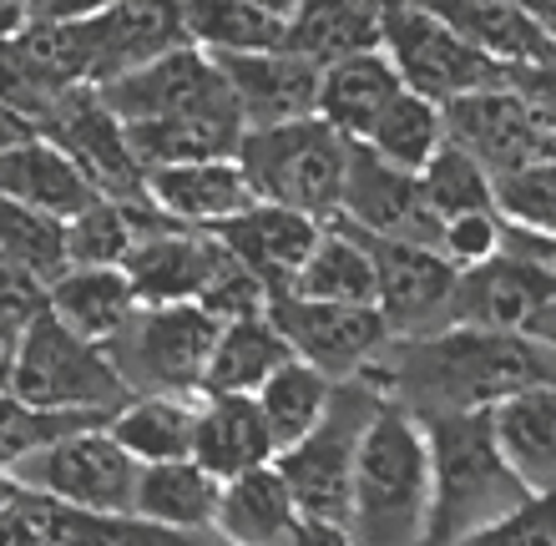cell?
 Instances as JSON below:
<instances>
[{
  "label": "cell",
  "mask_w": 556,
  "mask_h": 546,
  "mask_svg": "<svg viewBox=\"0 0 556 546\" xmlns=\"http://www.w3.org/2000/svg\"><path fill=\"white\" fill-rule=\"evenodd\" d=\"M556 294V274L542 264H527L516 253H496L491 264L460 268L451 299V325L470 329H531V319ZM445 325V329H451Z\"/></svg>",
  "instance_id": "cell-18"
},
{
  "label": "cell",
  "mask_w": 556,
  "mask_h": 546,
  "mask_svg": "<svg viewBox=\"0 0 556 546\" xmlns=\"http://www.w3.org/2000/svg\"><path fill=\"white\" fill-rule=\"evenodd\" d=\"M0 258L15 264L21 274H30L36 283H56L72 268L66 253V223L41 213V207L11 203L0 198Z\"/></svg>",
  "instance_id": "cell-38"
},
{
  "label": "cell",
  "mask_w": 556,
  "mask_h": 546,
  "mask_svg": "<svg viewBox=\"0 0 556 546\" xmlns=\"http://www.w3.org/2000/svg\"><path fill=\"white\" fill-rule=\"evenodd\" d=\"M268 314H274L278 334L289 340L293 359L324 369L329 380H359L384 355V344L395 340L375 304H334V299L278 294Z\"/></svg>",
  "instance_id": "cell-10"
},
{
  "label": "cell",
  "mask_w": 556,
  "mask_h": 546,
  "mask_svg": "<svg viewBox=\"0 0 556 546\" xmlns=\"http://www.w3.org/2000/svg\"><path fill=\"white\" fill-rule=\"evenodd\" d=\"M213 233H218L278 299L299 283L308 253H314V243H319V233H324V218L299 213V207H283V203H253L249 213L228 218L223 228H213Z\"/></svg>",
  "instance_id": "cell-19"
},
{
  "label": "cell",
  "mask_w": 556,
  "mask_h": 546,
  "mask_svg": "<svg viewBox=\"0 0 556 546\" xmlns=\"http://www.w3.org/2000/svg\"><path fill=\"white\" fill-rule=\"evenodd\" d=\"M496 207L506 223H521V228H536V233H556V152L501 173Z\"/></svg>",
  "instance_id": "cell-43"
},
{
  "label": "cell",
  "mask_w": 556,
  "mask_h": 546,
  "mask_svg": "<svg viewBox=\"0 0 556 546\" xmlns=\"http://www.w3.org/2000/svg\"><path fill=\"white\" fill-rule=\"evenodd\" d=\"M11 390L41 410H76V415H112L122 410L132 390L117 374L106 344L81 340L66 329L51 309H41L21 334V355H15Z\"/></svg>",
  "instance_id": "cell-6"
},
{
  "label": "cell",
  "mask_w": 556,
  "mask_h": 546,
  "mask_svg": "<svg viewBox=\"0 0 556 546\" xmlns=\"http://www.w3.org/2000/svg\"><path fill=\"white\" fill-rule=\"evenodd\" d=\"M344 526L359 546H435L430 435L420 415L395 399H384L365 430Z\"/></svg>",
  "instance_id": "cell-2"
},
{
  "label": "cell",
  "mask_w": 556,
  "mask_h": 546,
  "mask_svg": "<svg viewBox=\"0 0 556 546\" xmlns=\"http://www.w3.org/2000/svg\"><path fill=\"white\" fill-rule=\"evenodd\" d=\"M182 26L207 56H249L289 41V26L258 11L253 0H182Z\"/></svg>",
  "instance_id": "cell-35"
},
{
  "label": "cell",
  "mask_w": 556,
  "mask_h": 546,
  "mask_svg": "<svg viewBox=\"0 0 556 546\" xmlns=\"http://www.w3.org/2000/svg\"><path fill=\"white\" fill-rule=\"evenodd\" d=\"M384 395L375 380H339L334 399L304 441H293L289 450H278L274 466L289 481L293 501L304 517L319 521H350V496H354V466H359V445H365L369 420L380 415Z\"/></svg>",
  "instance_id": "cell-5"
},
{
  "label": "cell",
  "mask_w": 556,
  "mask_h": 546,
  "mask_svg": "<svg viewBox=\"0 0 556 546\" xmlns=\"http://www.w3.org/2000/svg\"><path fill=\"white\" fill-rule=\"evenodd\" d=\"M218 249H223L218 233L173 223V228L137 238L122 268H127V279H132L142 304H198L207 274L218 264Z\"/></svg>",
  "instance_id": "cell-21"
},
{
  "label": "cell",
  "mask_w": 556,
  "mask_h": 546,
  "mask_svg": "<svg viewBox=\"0 0 556 546\" xmlns=\"http://www.w3.org/2000/svg\"><path fill=\"white\" fill-rule=\"evenodd\" d=\"M289 294L334 299V304H375V253H369V238L359 228H350L344 218H329Z\"/></svg>",
  "instance_id": "cell-33"
},
{
  "label": "cell",
  "mask_w": 556,
  "mask_h": 546,
  "mask_svg": "<svg viewBox=\"0 0 556 546\" xmlns=\"http://www.w3.org/2000/svg\"><path fill=\"white\" fill-rule=\"evenodd\" d=\"M26 137H36V122H30V117H21L15 106H5V102H0V152H5V148H15V142H26Z\"/></svg>",
  "instance_id": "cell-50"
},
{
  "label": "cell",
  "mask_w": 556,
  "mask_h": 546,
  "mask_svg": "<svg viewBox=\"0 0 556 546\" xmlns=\"http://www.w3.org/2000/svg\"><path fill=\"white\" fill-rule=\"evenodd\" d=\"M218 329L203 304H142L106 355L132 395H203Z\"/></svg>",
  "instance_id": "cell-7"
},
{
  "label": "cell",
  "mask_w": 556,
  "mask_h": 546,
  "mask_svg": "<svg viewBox=\"0 0 556 546\" xmlns=\"http://www.w3.org/2000/svg\"><path fill=\"white\" fill-rule=\"evenodd\" d=\"M299 501L278 466H258L233 481H223V511H218V542L223 546H289L299 532Z\"/></svg>",
  "instance_id": "cell-27"
},
{
  "label": "cell",
  "mask_w": 556,
  "mask_h": 546,
  "mask_svg": "<svg viewBox=\"0 0 556 546\" xmlns=\"http://www.w3.org/2000/svg\"><path fill=\"white\" fill-rule=\"evenodd\" d=\"M46 309V283H36L30 274H21L15 264L0 258V319L11 325H30Z\"/></svg>",
  "instance_id": "cell-46"
},
{
  "label": "cell",
  "mask_w": 556,
  "mask_h": 546,
  "mask_svg": "<svg viewBox=\"0 0 556 546\" xmlns=\"http://www.w3.org/2000/svg\"><path fill=\"white\" fill-rule=\"evenodd\" d=\"M228 91H233L243 127H278V122H299L319 112V61L299 56L289 46L274 51H249V56H218Z\"/></svg>",
  "instance_id": "cell-17"
},
{
  "label": "cell",
  "mask_w": 556,
  "mask_h": 546,
  "mask_svg": "<svg viewBox=\"0 0 556 546\" xmlns=\"http://www.w3.org/2000/svg\"><path fill=\"white\" fill-rule=\"evenodd\" d=\"M491 426L496 441L506 450V460L516 466V475L531 491H542L556 481V380L516 390L501 405H491Z\"/></svg>",
  "instance_id": "cell-29"
},
{
  "label": "cell",
  "mask_w": 556,
  "mask_h": 546,
  "mask_svg": "<svg viewBox=\"0 0 556 546\" xmlns=\"http://www.w3.org/2000/svg\"><path fill=\"white\" fill-rule=\"evenodd\" d=\"M243 117L238 112H192V117H167V122H132L137 163L152 167H173V163H207V157H238L243 142Z\"/></svg>",
  "instance_id": "cell-31"
},
{
  "label": "cell",
  "mask_w": 556,
  "mask_h": 546,
  "mask_svg": "<svg viewBox=\"0 0 556 546\" xmlns=\"http://www.w3.org/2000/svg\"><path fill=\"white\" fill-rule=\"evenodd\" d=\"M445 122H451V142H460L470 157H481L496 178L556 152V132L511 81L451 102L445 106Z\"/></svg>",
  "instance_id": "cell-15"
},
{
  "label": "cell",
  "mask_w": 556,
  "mask_h": 546,
  "mask_svg": "<svg viewBox=\"0 0 556 546\" xmlns=\"http://www.w3.org/2000/svg\"><path fill=\"white\" fill-rule=\"evenodd\" d=\"M420 188L440 223L496 207V173H491L481 157H470L460 142H445V148L420 167Z\"/></svg>",
  "instance_id": "cell-39"
},
{
  "label": "cell",
  "mask_w": 556,
  "mask_h": 546,
  "mask_svg": "<svg viewBox=\"0 0 556 546\" xmlns=\"http://www.w3.org/2000/svg\"><path fill=\"white\" fill-rule=\"evenodd\" d=\"M41 132L66 148L81 173L91 178V188L102 198H142L147 192V167L137 163L127 122L106 106V97L97 87H66L56 97V106L46 112Z\"/></svg>",
  "instance_id": "cell-12"
},
{
  "label": "cell",
  "mask_w": 556,
  "mask_h": 546,
  "mask_svg": "<svg viewBox=\"0 0 556 546\" xmlns=\"http://www.w3.org/2000/svg\"><path fill=\"white\" fill-rule=\"evenodd\" d=\"M445 142H451L445 106L430 102V97H420V91H410V87H405L395 102L384 106L380 122H375V132L365 137L369 152H380L384 163L410 167V173H420V167L430 163Z\"/></svg>",
  "instance_id": "cell-36"
},
{
  "label": "cell",
  "mask_w": 556,
  "mask_h": 546,
  "mask_svg": "<svg viewBox=\"0 0 556 546\" xmlns=\"http://www.w3.org/2000/svg\"><path fill=\"white\" fill-rule=\"evenodd\" d=\"M0 198L26 207H41L51 218L72 223L76 213H87L102 192L91 188V178L66 157V148H56L46 132L15 142L0 152Z\"/></svg>",
  "instance_id": "cell-23"
},
{
  "label": "cell",
  "mask_w": 556,
  "mask_h": 546,
  "mask_svg": "<svg viewBox=\"0 0 556 546\" xmlns=\"http://www.w3.org/2000/svg\"><path fill=\"white\" fill-rule=\"evenodd\" d=\"M405 81H400L395 61L384 46L375 51H354V56H339L324 66V81H319V117L329 127L350 137V142H365L375 132V122L390 102H395Z\"/></svg>",
  "instance_id": "cell-25"
},
{
  "label": "cell",
  "mask_w": 556,
  "mask_h": 546,
  "mask_svg": "<svg viewBox=\"0 0 556 546\" xmlns=\"http://www.w3.org/2000/svg\"><path fill=\"white\" fill-rule=\"evenodd\" d=\"M147 198L182 228H223L228 218L258 203L249 173L238 157H207V163H173L147 173Z\"/></svg>",
  "instance_id": "cell-20"
},
{
  "label": "cell",
  "mask_w": 556,
  "mask_h": 546,
  "mask_svg": "<svg viewBox=\"0 0 556 546\" xmlns=\"http://www.w3.org/2000/svg\"><path fill=\"white\" fill-rule=\"evenodd\" d=\"M238 163L249 173L258 203H283L329 223L344 192L350 137L314 112V117L278 122V127H249L238 142Z\"/></svg>",
  "instance_id": "cell-4"
},
{
  "label": "cell",
  "mask_w": 556,
  "mask_h": 546,
  "mask_svg": "<svg viewBox=\"0 0 556 546\" xmlns=\"http://www.w3.org/2000/svg\"><path fill=\"white\" fill-rule=\"evenodd\" d=\"M218 511L223 481L192 456L142 466V481H137V517L142 521H157V526L188 536H218Z\"/></svg>",
  "instance_id": "cell-28"
},
{
  "label": "cell",
  "mask_w": 556,
  "mask_h": 546,
  "mask_svg": "<svg viewBox=\"0 0 556 546\" xmlns=\"http://www.w3.org/2000/svg\"><path fill=\"white\" fill-rule=\"evenodd\" d=\"M384 51L395 61L400 81L440 106L476 97V91L506 87L516 72L506 61L485 56L481 46H470L460 30H451L425 5H400V11L384 15Z\"/></svg>",
  "instance_id": "cell-9"
},
{
  "label": "cell",
  "mask_w": 556,
  "mask_h": 546,
  "mask_svg": "<svg viewBox=\"0 0 556 546\" xmlns=\"http://www.w3.org/2000/svg\"><path fill=\"white\" fill-rule=\"evenodd\" d=\"M384 399L420 420L491 410L516 390L556 380V350L531 329H470L451 325L415 340H390L365 369Z\"/></svg>",
  "instance_id": "cell-1"
},
{
  "label": "cell",
  "mask_w": 556,
  "mask_h": 546,
  "mask_svg": "<svg viewBox=\"0 0 556 546\" xmlns=\"http://www.w3.org/2000/svg\"><path fill=\"white\" fill-rule=\"evenodd\" d=\"M334 384L339 380H329L324 369L304 365V359H289L268 374V384L258 390V410H264L278 450H289L293 441H304L308 430L319 426L329 399H334Z\"/></svg>",
  "instance_id": "cell-37"
},
{
  "label": "cell",
  "mask_w": 556,
  "mask_h": 546,
  "mask_svg": "<svg viewBox=\"0 0 556 546\" xmlns=\"http://www.w3.org/2000/svg\"><path fill=\"white\" fill-rule=\"evenodd\" d=\"M369 253H375V309L395 340L435 334L451 325L460 268L445 253L425 243H395V238H369Z\"/></svg>",
  "instance_id": "cell-14"
},
{
  "label": "cell",
  "mask_w": 556,
  "mask_h": 546,
  "mask_svg": "<svg viewBox=\"0 0 556 546\" xmlns=\"http://www.w3.org/2000/svg\"><path fill=\"white\" fill-rule=\"evenodd\" d=\"M198 399L203 395H132L122 410L106 415V430H112L142 466L182 460V456H192Z\"/></svg>",
  "instance_id": "cell-34"
},
{
  "label": "cell",
  "mask_w": 556,
  "mask_h": 546,
  "mask_svg": "<svg viewBox=\"0 0 556 546\" xmlns=\"http://www.w3.org/2000/svg\"><path fill=\"white\" fill-rule=\"evenodd\" d=\"M87 426H106L102 415H76V410H41L0 384V475H11L15 466L26 456H36L41 445L72 435V430H87Z\"/></svg>",
  "instance_id": "cell-40"
},
{
  "label": "cell",
  "mask_w": 556,
  "mask_h": 546,
  "mask_svg": "<svg viewBox=\"0 0 556 546\" xmlns=\"http://www.w3.org/2000/svg\"><path fill=\"white\" fill-rule=\"evenodd\" d=\"M334 218H344L350 228H359L369 238L440 249V218L435 207L425 203L420 173L384 163L365 142H350V167H344V192H339Z\"/></svg>",
  "instance_id": "cell-13"
},
{
  "label": "cell",
  "mask_w": 556,
  "mask_h": 546,
  "mask_svg": "<svg viewBox=\"0 0 556 546\" xmlns=\"http://www.w3.org/2000/svg\"><path fill=\"white\" fill-rule=\"evenodd\" d=\"M283 46L308 61H319V66H329L339 56L384 46V15L369 0H304L293 11L289 41Z\"/></svg>",
  "instance_id": "cell-32"
},
{
  "label": "cell",
  "mask_w": 556,
  "mask_h": 546,
  "mask_svg": "<svg viewBox=\"0 0 556 546\" xmlns=\"http://www.w3.org/2000/svg\"><path fill=\"white\" fill-rule=\"evenodd\" d=\"M106 106L117 112L127 127L132 122H167V117H192V112H238L228 76H223L218 56H207L203 46H173L157 61H147L137 72L102 81L97 87ZM243 117V112H238Z\"/></svg>",
  "instance_id": "cell-11"
},
{
  "label": "cell",
  "mask_w": 556,
  "mask_h": 546,
  "mask_svg": "<svg viewBox=\"0 0 556 546\" xmlns=\"http://www.w3.org/2000/svg\"><path fill=\"white\" fill-rule=\"evenodd\" d=\"M460 546H556V481L531 491L521 506H511L501 521L466 536Z\"/></svg>",
  "instance_id": "cell-44"
},
{
  "label": "cell",
  "mask_w": 556,
  "mask_h": 546,
  "mask_svg": "<svg viewBox=\"0 0 556 546\" xmlns=\"http://www.w3.org/2000/svg\"><path fill=\"white\" fill-rule=\"evenodd\" d=\"M369 5H375L380 15H390V11H400V5H410V0H369Z\"/></svg>",
  "instance_id": "cell-54"
},
{
  "label": "cell",
  "mask_w": 556,
  "mask_h": 546,
  "mask_svg": "<svg viewBox=\"0 0 556 546\" xmlns=\"http://www.w3.org/2000/svg\"><path fill=\"white\" fill-rule=\"evenodd\" d=\"M289 359L293 350L278 334L274 314L233 319V325L218 329V344H213V359H207V374H203V395H258L268 384V374L278 365H289Z\"/></svg>",
  "instance_id": "cell-30"
},
{
  "label": "cell",
  "mask_w": 556,
  "mask_h": 546,
  "mask_svg": "<svg viewBox=\"0 0 556 546\" xmlns=\"http://www.w3.org/2000/svg\"><path fill=\"white\" fill-rule=\"evenodd\" d=\"M501 243H506V218H501V207H485V213H466V218L440 223V253H445L455 268L491 264L501 253Z\"/></svg>",
  "instance_id": "cell-45"
},
{
  "label": "cell",
  "mask_w": 556,
  "mask_h": 546,
  "mask_svg": "<svg viewBox=\"0 0 556 546\" xmlns=\"http://www.w3.org/2000/svg\"><path fill=\"white\" fill-rule=\"evenodd\" d=\"M0 481L41 491V496H51L61 506H76V511H117V517H127V511H137L142 460L106 426H87L41 445L36 456H26Z\"/></svg>",
  "instance_id": "cell-8"
},
{
  "label": "cell",
  "mask_w": 556,
  "mask_h": 546,
  "mask_svg": "<svg viewBox=\"0 0 556 546\" xmlns=\"http://www.w3.org/2000/svg\"><path fill=\"white\" fill-rule=\"evenodd\" d=\"M435 466V546H460L531 496L491 426V410L425 420Z\"/></svg>",
  "instance_id": "cell-3"
},
{
  "label": "cell",
  "mask_w": 556,
  "mask_h": 546,
  "mask_svg": "<svg viewBox=\"0 0 556 546\" xmlns=\"http://www.w3.org/2000/svg\"><path fill=\"white\" fill-rule=\"evenodd\" d=\"M218 546H223V542H218Z\"/></svg>",
  "instance_id": "cell-55"
},
{
  "label": "cell",
  "mask_w": 556,
  "mask_h": 546,
  "mask_svg": "<svg viewBox=\"0 0 556 546\" xmlns=\"http://www.w3.org/2000/svg\"><path fill=\"white\" fill-rule=\"evenodd\" d=\"M410 5H425L451 30H460L470 46H481L485 56L506 61V66L556 61V30L516 0H410Z\"/></svg>",
  "instance_id": "cell-22"
},
{
  "label": "cell",
  "mask_w": 556,
  "mask_h": 546,
  "mask_svg": "<svg viewBox=\"0 0 556 546\" xmlns=\"http://www.w3.org/2000/svg\"><path fill=\"white\" fill-rule=\"evenodd\" d=\"M46 309L56 314L66 329H76L91 344H112L122 329L132 325V314L142 309L127 268H91L72 264L56 283H46Z\"/></svg>",
  "instance_id": "cell-26"
},
{
  "label": "cell",
  "mask_w": 556,
  "mask_h": 546,
  "mask_svg": "<svg viewBox=\"0 0 556 546\" xmlns=\"http://www.w3.org/2000/svg\"><path fill=\"white\" fill-rule=\"evenodd\" d=\"M278 456L258 395H203L198 399V430H192V460L207 466L218 481L258 471Z\"/></svg>",
  "instance_id": "cell-24"
},
{
  "label": "cell",
  "mask_w": 556,
  "mask_h": 546,
  "mask_svg": "<svg viewBox=\"0 0 556 546\" xmlns=\"http://www.w3.org/2000/svg\"><path fill=\"white\" fill-rule=\"evenodd\" d=\"M30 21V0H0V41L21 36Z\"/></svg>",
  "instance_id": "cell-52"
},
{
  "label": "cell",
  "mask_w": 556,
  "mask_h": 546,
  "mask_svg": "<svg viewBox=\"0 0 556 546\" xmlns=\"http://www.w3.org/2000/svg\"><path fill=\"white\" fill-rule=\"evenodd\" d=\"M253 5H258V11H268V15H274V21H283V26H289V21H293V11H299L304 0H253Z\"/></svg>",
  "instance_id": "cell-53"
},
{
  "label": "cell",
  "mask_w": 556,
  "mask_h": 546,
  "mask_svg": "<svg viewBox=\"0 0 556 546\" xmlns=\"http://www.w3.org/2000/svg\"><path fill=\"white\" fill-rule=\"evenodd\" d=\"M289 546H359L350 536V526L344 521H319V517H304L299 521V532H293Z\"/></svg>",
  "instance_id": "cell-47"
},
{
  "label": "cell",
  "mask_w": 556,
  "mask_h": 546,
  "mask_svg": "<svg viewBox=\"0 0 556 546\" xmlns=\"http://www.w3.org/2000/svg\"><path fill=\"white\" fill-rule=\"evenodd\" d=\"M117 0H30V15H46V21H81V15H97Z\"/></svg>",
  "instance_id": "cell-48"
},
{
  "label": "cell",
  "mask_w": 556,
  "mask_h": 546,
  "mask_svg": "<svg viewBox=\"0 0 556 546\" xmlns=\"http://www.w3.org/2000/svg\"><path fill=\"white\" fill-rule=\"evenodd\" d=\"M218 243H223V238H218ZM198 304H203L218 325H233V319H258V314L274 309V289H268V283L258 279V274H253V268L243 264L228 243H223L218 264H213V274H207Z\"/></svg>",
  "instance_id": "cell-42"
},
{
  "label": "cell",
  "mask_w": 556,
  "mask_h": 546,
  "mask_svg": "<svg viewBox=\"0 0 556 546\" xmlns=\"http://www.w3.org/2000/svg\"><path fill=\"white\" fill-rule=\"evenodd\" d=\"M76 36L87 46L91 87H102V81H117L147 61H157L173 46H188L182 0H117L97 15H81Z\"/></svg>",
  "instance_id": "cell-16"
},
{
  "label": "cell",
  "mask_w": 556,
  "mask_h": 546,
  "mask_svg": "<svg viewBox=\"0 0 556 546\" xmlns=\"http://www.w3.org/2000/svg\"><path fill=\"white\" fill-rule=\"evenodd\" d=\"M137 238H142V228H137V213L127 198H97L87 213H76L66 223L72 264H91V268H122Z\"/></svg>",
  "instance_id": "cell-41"
},
{
  "label": "cell",
  "mask_w": 556,
  "mask_h": 546,
  "mask_svg": "<svg viewBox=\"0 0 556 546\" xmlns=\"http://www.w3.org/2000/svg\"><path fill=\"white\" fill-rule=\"evenodd\" d=\"M0 546H36V536L26 532V521L5 496H0Z\"/></svg>",
  "instance_id": "cell-51"
},
{
  "label": "cell",
  "mask_w": 556,
  "mask_h": 546,
  "mask_svg": "<svg viewBox=\"0 0 556 546\" xmlns=\"http://www.w3.org/2000/svg\"><path fill=\"white\" fill-rule=\"evenodd\" d=\"M21 334H26V325H11V319H0V384H11V374H15Z\"/></svg>",
  "instance_id": "cell-49"
}]
</instances>
